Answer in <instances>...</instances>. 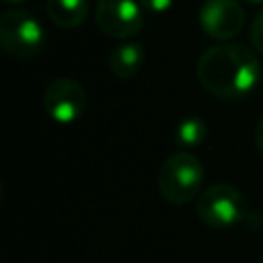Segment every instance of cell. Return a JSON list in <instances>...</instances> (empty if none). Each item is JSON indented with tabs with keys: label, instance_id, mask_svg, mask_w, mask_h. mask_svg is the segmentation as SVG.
Returning a JSON list of instances; mask_svg holds the SVG:
<instances>
[{
	"label": "cell",
	"instance_id": "cell-13",
	"mask_svg": "<svg viewBox=\"0 0 263 263\" xmlns=\"http://www.w3.org/2000/svg\"><path fill=\"white\" fill-rule=\"evenodd\" d=\"M255 144H257L259 152L263 154V117L259 119V123H257V127H255Z\"/></svg>",
	"mask_w": 263,
	"mask_h": 263
},
{
	"label": "cell",
	"instance_id": "cell-3",
	"mask_svg": "<svg viewBox=\"0 0 263 263\" xmlns=\"http://www.w3.org/2000/svg\"><path fill=\"white\" fill-rule=\"evenodd\" d=\"M0 43L12 58L27 60L45 45V31L33 12L25 8L4 10L0 16Z\"/></svg>",
	"mask_w": 263,
	"mask_h": 263
},
{
	"label": "cell",
	"instance_id": "cell-12",
	"mask_svg": "<svg viewBox=\"0 0 263 263\" xmlns=\"http://www.w3.org/2000/svg\"><path fill=\"white\" fill-rule=\"evenodd\" d=\"M138 4L142 6L144 12L150 14H162L173 6V0H138Z\"/></svg>",
	"mask_w": 263,
	"mask_h": 263
},
{
	"label": "cell",
	"instance_id": "cell-6",
	"mask_svg": "<svg viewBox=\"0 0 263 263\" xmlns=\"http://www.w3.org/2000/svg\"><path fill=\"white\" fill-rule=\"evenodd\" d=\"M95 21L107 37L127 39L142 29L144 10L134 0H99Z\"/></svg>",
	"mask_w": 263,
	"mask_h": 263
},
{
	"label": "cell",
	"instance_id": "cell-11",
	"mask_svg": "<svg viewBox=\"0 0 263 263\" xmlns=\"http://www.w3.org/2000/svg\"><path fill=\"white\" fill-rule=\"evenodd\" d=\"M251 43L259 53H263V10L251 23Z\"/></svg>",
	"mask_w": 263,
	"mask_h": 263
},
{
	"label": "cell",
	"instance_id": "cell-2",
	"mask_svg": "<svg viewBox=\"0 0 263 263\" xmlns=\"http://www.w3.org/2000/svg\"><path fill=\"white\" fill-rule=\"evenodd\" d=\"M201 183H203V164L197 156L185 150L171 154L160 164L156 177L160 197L173 205H183L199 197Z\"/></svg>",
	"mask_w": 263,
	"mask_h": 263
},
{
	"label": "cell",
	"instance_id": "cell-14",
	"mask_svg": "<svg viewBox=\"0 0 263 263\" xmlns=\"http://www.w3.org/2000/svg\"><path fill=\"white\" fill-rule=\"evenodd\" d=\"M242 2H247V4H263V0H242Z\"/></svg>",
	"mask_w": 263,
	"mask_h": 263
},
{
	"label": "cell",
	"instance_id": "cell-15",
	"mask_svg": "<svg viewBox=\"0 0 263 263\" xmlns=\"http://www.w3.org/2000/svg\"><path fill=\"white\" fill-rule=\"evenodd\" d=\"M4 2H8V4H23V2H27V0H4Z\"/></svg>",
	"mask_w": 263,
	"mask_h": 263
},
{
	"label": "cell",
	"instance_id": "cell-4",
	"mask_svg": "<svg viewBox=\"0 0 263 263\" xmlns=\"http://www.w3.org/2000/svg\"><path fill=\"white\" fill-rule=\"evenodd\" d=\"M195 214L205 226L222 230L238 224L247 216V201L234 185L216 183L199 193Z\"/></svg>",
	"mask_w": 263,
	"mask_h": 263
},
{
	"label": "cell",
	"instance_id": "cell-10",
	"mask_svg": "<svg viewBox=\"0 0 263 263\" xmlns=\"http://www.w3.org/2000/svg\"><path fill=\"white\" fill-rule=\"evenodd\" d=\"M205 136H208V125L197 115H189V117L181 119L175 129V142H177V146H183V148L199 146L205 140Z\"/></svg>",
	"mask_w": 263,
	"mask_h": 263
},
{
	"label": "cell",
	"instance_id": "cell-7",
	"mask_svg": "<svg viewBox=\"0 0 263 263\" xmlns=\"http://www.w3.org/2000/svg\"><path fill=\"white\" fill-rule=\"evenodd\" d=\"M199 27L208 37L228 41L245 27V10L236 0H205L197 14Z\"/></svg>",
	"mask_w": 263,
	"mask_h": 263
},
{
	"label": "cell",
	"instance_id": "cell-8",
	"mask_svg": "<svg viewBox=\"0 0 263 263\" xmlns=\"http://www.w3.org/2000/svg\"><path fill=\"white\" fill-rule=\"evenodd\" d=\"M144 60H146V51L140 43H136V41L121 43L109 55V70L113 76L127 80V78H134L142 70Z\"/></svg>",
	"mask_w": 263,
	"mask_h": 263
},
{
	"label": "cell",
	"instance_id": "cell-1",
	"mask_svg": "<svg viewBox=\"0 0 263 263\" xmlns=\"http://www.w3.org/2000/svg\"><path fill=\"white\" fill-rule=\"evenodd\" d=\"M201 86L218 99H247L263 78L261 62L253 49L240 43L208 47L195 66Z\"/></svg>",
	"mask_w": 263,
	"mask_h": 263
},
{
	"label": "cell",
	"instance_id": "cell-9",
	"mask_svg": "<svg viewBox=\"0 0 263 263\" xmlns=\"http://www.w3.org/2000/svg\"><path fill=\"white\" fill-rule=\"evenodd\" d=\"M45 10L53 25L62 29H74L86 18L88 2L86 0H47Z\"/></svg>",
	"mask_w": 263,
	"mask_h": 263
},
{
	"label": "cell",
	"instance_id": "cell-5",
	"mask_svg": "<svg viewBox=\"0 0 263 263\" xmlns=\"http://www.w3.org/2000/svg\"><path fill=\"white\" fill-rule=\"evenodd\" d=\"M86 107V90L74 78H55L43 90V109L58 123L76 121Z\"/></svg>",
	"mask_w": 263,
	"mask_h": 263
}]
</instances>
